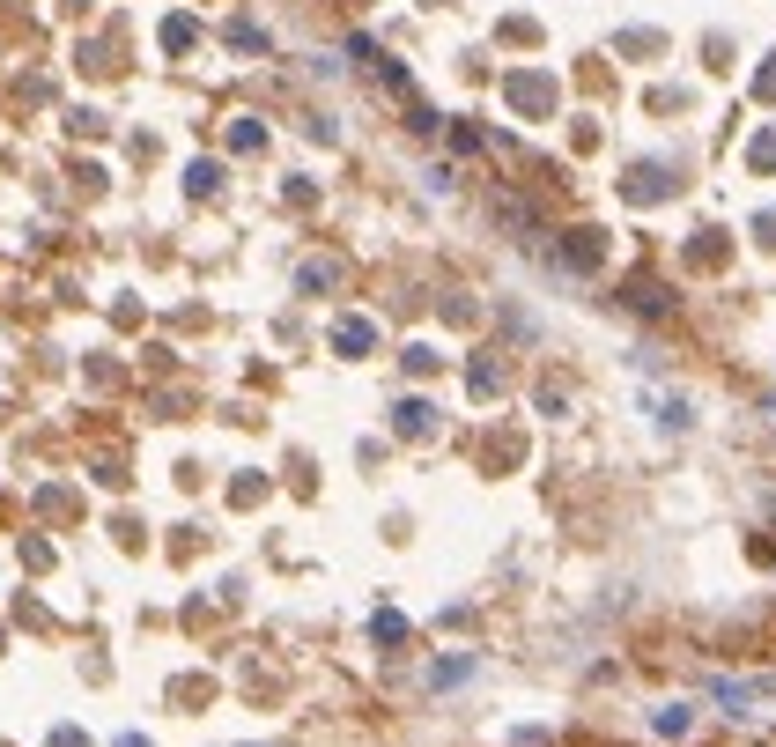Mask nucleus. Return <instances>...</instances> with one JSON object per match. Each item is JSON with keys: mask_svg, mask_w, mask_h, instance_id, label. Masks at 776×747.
<instances>
[{"mask_svg": "<svg viewBox=\"0 0 776 747\" xmlns=\"http://www.w3.org/2000/svg\"><path fill=\"white\" fill-rule=\"evenodd\" d=\"M762 696H776V681H725L717 688V703H732L740 718H747V703H762Z\"/></svg>", "mask_w": 776, "mask_h": 747, "instance_id": "1", "label": "nucleus"}, {"mask_svg": "<svg viewBox=\"0 0 776 747\" xmlns=\"http://www.w3.org/2000/svg\"><path fill=\"white\" fill-rule=\"evenodd\" d=\"M340 348H348V356H355V348H370V326H363V319H348V326H340Z\"/></svg>", "mask_w": 776, "mask_h": 747, "instance_id": "2", "label": "nucleus"}, {"mask_svg": "<svg viewBox=\"0 0 776 747\" xmlns=\"http://www.w3.org/2000/svg\"><path fill=\"white\" fill-rule=\"evenodd\" d=\"M754 163H776V134H769L762 148H754Z\"/></svg>", "mask_w": 776, "mask_h": 747, "instance_id": "3", "label": "nucleus"}]
</instances>
